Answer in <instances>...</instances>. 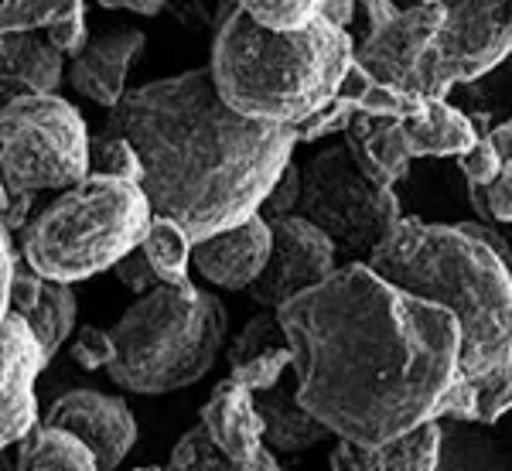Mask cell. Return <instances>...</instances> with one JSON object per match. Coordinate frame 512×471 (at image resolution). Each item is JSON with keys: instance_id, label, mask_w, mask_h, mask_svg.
<instances>
[{"instance_id": "obj_39", "label": "cell", "mask_w": 512, "mask_h": 471, "mask_svg": "<svg viewBox=\"0 0 512 471\" xmlns=\"http://www.w3.org/2000/svg\"><path fill=\"white\" fill-rule=\"evenodd\" d=\"M0 198H4V229L7 233H14V229H28L31 226V205H35L38 195H28V192H14V188H4L0 192Z\"/></svg>"}, {"instance_id": "obj_27", "label": "cell", "mask_w": 512, "mask_h": 471, "mask_svg": "<svg viewBox=\"0 0 512 471\" xmlns=\"http://www.w3.org/2000/svg\"><path fill=\"white\" fill-rule=\"evenodd\" d=\"M246 14L277 35H297L321 21V0H250Z\"/></svg>"}, {"instance_id": "obj_35", "label": "cell", "mask_w": 512, "mask_h": 471, "mask_svg": "<svg viewBox=\"0 0 512 471\" xmlns=\"http://www.w3.org/2000/svg\"><path fill=\"white\" fill-rule=\"evenodd\" d=\"M502 157L499 151H495V144L489 137H482L478 144L472 147L468 154H461L458 157V168H461V175L468 178V185L472 188H489L495 178H499V171H502Z\"/></svg>"}, {"instance_id": "obj_22", "label": "cell", "mask_w": 512, "mask_h": 471, "mask_svg": "<svg viewBox=\"0 0 512 471\" xmlns=\"http://www.w3.org/2000/svg\"><path fill=\"white\" fill-rule=\"evenodd\" d=\"M14 471H99V461L79 437L38 424L18 444Z\"/></svg>"}, {"instance_id": "obj_4", "label": "cell", "mask_w": 512, "mask_h": 471, "mask_svg": "<svg viewBox=\"0 0 512 471\" xmlns=\"http://www.w3.org/2000/svg\"><path fill=\"white\" fill-rule=\"evenodd\" d=\"M352 65V35L325 18L297 35H277L256 24L246 4H222L209 72L239 117L301 127L335 103Z\"/></svg>"}, {"instance_id": "obj_1", "label": "cell", "mask_w": 512, "mask_h": 471, "mask_svg": "<svg viewBox=\"0 0 512 471\" xmlns=\"http://www.w3.org/2000/svg\"><path fill=\"white\" fill-rule=\"evenodd\" d=\"M301 407L338 441L383 448L434 424L461 376V325L441 304L345 263L277 311Z\"/></svg>"}, {"instance_id": "obj_46", "label": "cell", "mask_w": 512, "mask_h": 471, "mask_svg": "<svg viewBox=\"0 0 512 471\" xmlns=\"http://www.w3.org/2000/svg\"><path fill=\"white\" fill-rule=\"evenodd\" d=\"M134 471H164V468H134Z\"/></svg>"}, {"instance_id": "obj_24", "label": "cell", "mask_w": 512, "mask_h": 471, "mask_svg": "<svg viewBox=\"0 0 512 471\" xmlns=\"http://www.w3.org/2000/svg\"><path fill=\"white\" fill-rule=\"evenodd\" d=\"M144 253L151 260L154 274L161 277L164 287H178V291H192V277H188V263L195 253V239L171 219L154 216L151 229L144 236Z\"/></svg>"}, {"instance_id": "obj_31", "label": "cell", "mask_w": 512, "mask_h": 471, "mask_svg": "<svg viewBox=\"0 0 512 471\" xmlns=\"http://www.w3.org/2000/svg\"><path fill=\"white\" fill-rule=\"evenodd\" d=\"M45 35L62 55H69V59L76 62L79 55L86 52L89 41H93V38H89V31H86V4H82V0H69L65 14L45 31Z\"/></svg>"}, {"instance_id": "obj_38", "label": "cell", "mask_w": 512, "mask_h": 471, "mask_svg": "<svg viewBox=\"0 0 512 471\" xmlns=\"http://www.w3.org/2000/svg\"><path fill=\"white\" fill-rule=\"evenodd\" d=\"M485 198H489L492 222H512V157L502 164L499 178L485 188Z\"/></svg>"}, {"instance_id": "obj_3", "label": "cell", "mask_w": 512, "mask_h": 471, "mask_svg": "<svg viewBox=\"0 0 512 471\" xmlns=\"http://www.w3.org/2000/svg\"><path fill=\"white\" fill-rule=\"evenodd\" d=\"M366 263L383 280L454 314L461 379L492 393L512 376V267L468 222L427 226L403 216Z\"/></svg>"}, {"instance_id": "obj_32", "label": "cell", "mask_w": 512, "mask_h": 471, "mask_svg": "<svg viewBox=\"0 0 512 471\" xmlns=\"http://www.w3.org/2000/svg\"><path fill=\"white\" fill-rule=\"evenodd\" d=\"M355 117H359V110H355V103H349V99L338 96L332 106H325L321 113H315L308 123H301L297 127V137H301V144H315V140L328 137V134H349V127L355 123Z\"/></svg>"}, {"instance_id": "obj_2", "label": "cell", "mask_w": 512, "mask_h": 471, "mask_svg": "<svg viewBox=\"0 0 512 471\" xmlns=\"http://www.w3.org/2000/svg\"><path fill=\"white\" fill-rule=\"evenodd\" d=\"M106 130L137 147L154 216L178 222L195 243L260 216L301 144L297 127L229 110L209 69L130 89Z\"/></svg>"}, {"instance_id": "obj_7", "label": "cell", "mask_w": 512, "mask_h": 471, "mask_svg": "<svg viewBox=\"0 0 512 471\" xmlns=\"http://www.w3.org/2000/svg\"><path fill=\"white\" fill-rule=\"evenodd\" d=\"M0 168L14 192H69L93 175V140L62 96H18L0 110Z\"/></svg>"}, {"instance_id": "obj_45", "label": "cell", "mask_w": 512, "mask_h": 471, "mask_svg": "<svg viewBox=\"0 0 512 471\" xmlns=\"http://www.w3.org/2000/svg\"><path fill=\"white\" fill-rule=\"evenodd\" d=\"M489 140L495 144V151H499L502 161H509V157H512V120L499 123V127H492L489 130Z\"/></svg>"}, {"instance_id": "obj_19", "label": "cell", "mask_w": 512, "mask_h": 471, "mask_svg": "<svg viewBox=\"0 0 512 471\" xmlns=\"http://www.w3.org/2000/svg\"><path fill=\"white\" fill-rule=\"evenodd\" d=\"M342 144L349 147L362 175L379 188H390V192L396 181L407 178L410 161H414L407 137H403V123L396 120L355 117L349 134L342 137Z\"/></svg>"}, {"instance_id": "obj_40", "label": "cell", "mask_w": 512, "mask_h": 471, "mask_svg": "<svg viewBox=\"0 0 512 471\" xmlns=\"http://www.w3.org/2000/svg\"><path fill=\"white\" fill-rule=\"evenodd\" d=\"M328 471H369L362 448H355L349 441H338L332 454H328Z\"/></svg>"}, {"instance_id": "obj_28", "label": "cell", "mask_w": 512, "mask_h": 471, "mask_svg": "<svg viewBox=\"0 0 512 471\" xmlns=\"http://www.w3.org/2000/svg\"><path fill=\"white\" fill-rule=\"evenodd\" d=\"M93 175L144 185V161H140L137 147L127 137L106 130V134H99L93 140Z\"/></svg>"}, {"instance_id": "obj_33", "label": "cell", "mask_w": 512, "mask_h": 471, "mask_svg": "<svg viewBox=\"0 0 512 471\" xmlns=\"http://www.w3.org/2000/svg\"><path fill=\"white\" fill-rule=\"evenodd\" d=\"M69 355L79 369L96 373V369H110L117 349H113L110 332H99V328H79V335L72 338V345H69Z\"/></svg>"}, {"instance_id": "obj_11", "label": "cell", "mask_w": 512, "mask_h": 471, "mask_svg": "<svg viewBox=\"0 0 512 471\" xmlns=\"http://www.w3.org/2000/svg\"><path fill=\"white\" fill-rule=\"evenodd\" d=\"M270 226H274V253H270L263 277L246 294L260 308L280 311L297 294L325 284L335 274L338 246L304 216H287Z\"/></svg>"}, {"instance_id": "obj_9", "label": "cell", "mask_w": 512, "mask_h": 471, "mask_svg": "<svg viewBox=\"0 0 512 471\" xmlns=\"http://www.w3.org/2000/svg\"><path fill=\"white\" fill-rule=\"evenodd\" d=\"M362 11L369 18V31L355 45V62L383 86L424 96V72L441 38L448 4L431 0V4L400 7L386 0H366Z\"/></svg>"}, {"instance_id": "obj_17", "label": "cell", "mask_w": 512, "mask_h": 471, "mask_svg": "<svg viewBox=\"0 0 512 471\" xmlns=\"http://www.w3.org/2000/svg\"><path fill=\"white\" fill-rule=\"evenodd\" d=\"M65 79V55L45 31L0 38V82L4 103L18 96H55Z\"/></svg>"}, {"instance_id": "obj_10", "label": "cell", "mask_w": 512, "mask_h": 471, "mask_svg": "<svg viewBox=\"0 0 512 471\" xmlns=\"http://www.w3.org/2000/svg\"><path fill=\"white\" fill-rule=\"evenodd\" d=\"M512 55V4H448L441 38L424 72V99H448L458 82H475Z\"/></svg>"}, {"instance_id": "obj_25", "label": "cell", "mask_w": 512, "mask_h": 471, "mask_svg": "<svg viewBox=\"0 0 512 471\" xmlns=\"http://www.w3.org/2000/svg\"><path fill=\"white\" fill-rule=\"evenodd\" d=\"M369 471H437L441 461V424H424L383 448H362Z\"/></svg>"}, {"instance_id": "obj_43", "label": "cell", "mask_w": 512, "mask_h": 471, "mask_svg": "<svg viewBox=\"0 0 512 471\" xmlns=\"http://www.w3.org/2000/svg\"><path fill=\"white\" fill-rule=\"evenodd\" d=\"M468 226H472V233H475L478 239H482V243H485V246H492V250H495V253H499V256H502V260H506V263H509V267H512V250H509V243H506V239H502L499 233H495V229H489V226H482V222H468Z\"/></svg>"}, {"instance_id": "obj_5", "label": "cell", "mask_w": 512, "mask_h": 471, "mask_svg": "<svg viewBox=\"0 0 512 471\" xmlns=\"http://www.w3.org/2000/svg\"><path fill=\"white\" fill-rule=\"evenodd\" d=\"M226 308L209 291H158L137 297L113 335L110 379L127 393L164 396L188 390L216 366L222 342H226Z\"/></svg>"}, {"instance_id": "obj_18", "label": "cell", "mask_w": 512, "mask_h": 471, "mask_svg": "<svg viewBox=\"0 0 512 471\" xmlns=\"http://www.w3.org/2000/svg\"><path fill=\"white\" fill-rule=\"evenodd\" d=\"M202 424L209 427L212 441L219 444L229 458H243L253 461L267 451V427H263L260 407H256V393L236 386L233 379L219 383L212 390L209 403L202 410Z\"/></svg>"}, {"instance_id": "obj_37", "label": "cell", "mask_w": 512, "mask_h": 471, "mask_svg": "<svg viewBox=\"0 0 512 471\" xmlns=\"http://www.w3.org/2000/svg\"><path fill=\"white\" fill-rule=\"evenodd\" d=\"M113 274L120 277V284L123 287H130L137 297H144V294H151V291H158V287H164L161 284V277L154 274V267H151V260H147V253H144V246L140 250H134L127 256V260L120 263Z\"/></svg>"}, {"instance_id": "obj_34", "label": "cell", "mask_w": 512, "mask_h": 471, "mask_svg": "<svg viewBox=\"0 0 512 471\" xmlns=\"http://www.w3.org/2000/svg\"><path fill=\"white\" fill-rule=\"evenodd\" d=\"M301 192H304V171L291 161L284 175H280V181L274 185V192H270V198L263 202L260 216L267 222L297 216V209H301Z\"/></svg>"}, {"instance_id": "obj_21", "label": "cell", "mask_w": 512, "mask_h": 471, "mask_svg": "<svg viewBox=\"0 0 512 471\" xmlns=\"http://www.w3.org/2000/svg\"><path fill=\"white\" fill-rule=\"evenodd\" d=\"M403 137L414 157H461L482 140L472 117L454 110L448 99H427V110L403 123Z\"/></svg>"}, {"instance_id": "obj_23", "label": "cell", "mask_w": 512, "mask_h": 471, "mask_svg": "<svg viewBox=\"0 0 512 471\" xmlns=\"http://www.w3.org/2000/svg\"><path fill=\"white\" fill-rule=\"evenodd\" d=\"M164 471H284V468H280V461L270 454V448L253 461L229 458V454L212 441L209 427L198 420L195 427H188V431L178 437V444L168 454Z\"/></svg>"}, {"instance_id": "obj_16", "label": "cell", "mask_w": 512, "mask_h": 471, "mask_svg": "<svg viewBox=\"0 0 512 471\" xmlns=\"http://www.w3.org/2000/svg\"><path fill=\"white\" fill-rule=\"evenodd\" d=\"M7 314H18V318L28 321V328L35 332L41 349H45V355H48V362H52L55 352L69 342L72 328H76L79 304H76V294H72L69 284L45 280L21 260L18 277H14V291H11V304H7Z\"/></svg>"}, {"instance_id": "obj_42", "label": "cell", "mask_w": 512, "mask_h": 471, "mask_svg": "<svg viewBox=\"0 0 512 471\" xmlns=\"http://www.w3.org/2000/svg\"><path fill=\"white\" fill-rule=\"evenodd\" d=\"M355 11H359V4H352V0H321V18L335 24L338 31H349Z\"/></svg>"}, {"instance_id": "obj_12", "label": "cell", "mask_w": 512, "mask_h": 471, "mask_svg": "<svg viewBox=\"0 0 512 471\" xmlns=\"http://www.w3.org/2000/svg\"><path fill=\"white\" fill-rule=\"evenodd\" d=\"M45 427L79 437L96 454L99 471H117L120 461L137 444V417L130 413L127 400L103 390H69L45 410Z\"/></svg>"}, {"instance_id": "obj_26", "label": "cell", "mask_w": 512, "mask_h": 471, "mask_svg": "<svg viewBox=\"0 0 512 471\" xmlns=\"http://www.w3.org/2000/svg\"><path fill=\"white\" fill-rule=\"evenodd\" d=\"M287 332L284 325H280L277 311H260L253 314L250 321L243 325V332L233 338V345H229V369H239L246 366V362L260 359V355L267 352H277V349H287Z\"/></svg>"}, {"instance_id": "obj_29", "label": "cell", "mask_w": 512, "mask_h": 471, "mask_svg": "<svg viewBox=\"0 0 512 471\" xmlns=\"http://www.w3.org/2000/svg\"><path fill=\"white\" fill-rule=\"evenodd\" d=\"M69 0H7L0 7V31L4 35H28L48 31L65 14Z\"/></svg>"}, {"instance_id": "obj_15", "label": "cell", "mask_w": 512, "mask_h": 471, "mask_svg": "<svg viewBox=\"0 0 512 471\" xmlns=\"http://www.w3.org/2000/svg\"><path fill=\"white\" fill-rule=\"evenodd\" d=\"M147 38L140 28H113L96 35L86 45V52L72 62L69 82L79 96L93 99V103L106 106V110H117L123 103L127 89V76L134 69V62L144 52Z\"/></svg>"}, {"instance_id": "obj_36", "label": "cell", "mask_w": 512, "mask_h": 471, "mask_svg": "<svg viewBox=\"0 0 512 471\" xmlns=\"http://www.w3.org/2000/svg\"><path fill=\"white\" fill-rule=\"evenodd\" d=\"M482 390H478L475 383H468V379L458 376V383L451 386L448 396H444L441 403V413H437V420L451 417V420H482Z\"/></svg>"}, {"instance_id": "obj_30", "label": "cell", "mask_w": 512, "mask_h": 471, "mask_svg": "<svg viewBox=\"0 0 512 471\" xmlns=\"http://www.w3.org/2000/svg\"><path fill=\"white\" fill-rule=\"evenodd\" d=\"M287 369H294L291 345H287V349L260 355V359L246 362V366H239V369H229V379H233L236 386H243V390H250V393L260 396V393H267V390H274V386H280V379H284Z\"/></svg>"}, {"instance_id": "obj_20", "label": "cell", "mask_w": 512, "mask_h": 471, "mask_svg": "<svg viewBox=\"0 0 512 471\" xmlns=\"http://www.w3.org/2000/svg\"><path fill=\"white\" fill-rule=\"evenodd\" d=\"M256 407H260L263 427H267L263 441L274 451L301 454V451L318 448L321 441L332 437V431H328L318 417H311V413L301 407V400H297V383H287V386L280 383L274 390L260 393L256 396Z\"/></svg>"}, {"instance_id": "obj_13", "label": "cell", "mask_w": 512, "mask_h": 471, "mask_svg": "<svg viewBox=\"0 0 512 471\" xmlns=\"http://www.w3.org/2000/svg\"><path fill=\"white\" fill-rule=\"evenodd\" d=\"M48 355L41 349L28 321L18 314H4L0 321V444L11 448L24 441L38 420V376L45 373Z\"/></svg>"}, {"instance_id": "obj_14", "label": "cell", "mask_w": 512, "mask_h": 471, "mask_svg": "<svg viewBox=\"0 0 512 471\" xmlns=\"http://www.w3.org/2000/svg\"><path fill=\"white\" fill-rule=\"evenodd\" d=\"M270 253H274V226L263 216H253L243 226L229 229V233L195 243L192 267L216 287L250 291L267 270Z\"/></svg>"}, {"instance_id": "obj_44", "label": "cell", "mask_w": 512, "mask_h": 471, "mask_svg": "<svg viewBox=\"0 0 512 471\" xmlns=\"http://www.w3.org/2000/svg\"><path fill=\"white\" fill-rule=\"evenodd\" d=\"M106 11H127V14H144V18H154V14L164 11L161 0H123V4H103Z\"/></svg>"}, {"instance_id": "obj_8", "label": "cell", "mask_w": 512, "mask_h": 471, "mask_svg": "<svg viewBox=\"0 0 512 471\" xmlns=\"http://www.w3.org/2000/svg\"><path fill=\"white\" fill-rule=\"evenodd\" d=\"M301 171L304 192L297 216L315 222L338 246V253L369 260L386 233L403 219L396 192L379 188L362 175L345 144L318 151Z\"/></svg>"}, {"instance_id": "obj_41", "label": "cell", "mask_w": 512, "mask_h": 471, "mask_svg": "<svg viewBox=\"0 0 512 471\" xmlns=\"http://www.w3.org/2000/svg\"><path fill=\"white\" fill-rule=\"evenodd\" d=\"M509 410H512V376L499 386V390L482 396V424H495V420Z\"/></svg>"}, {"instance_id": "obj_6", "label": "cell", "mask_w": 512, "mask_h": 471, "mask_svg": "<svg viewBox=\"0 0 512 471\" xmlns=\"http://www.w3.org/2000/svg\"><path fill=\"white\" fill-rule=\"evenodd\" d=\"M144 188L120 178L89 175L45 205L21 233V256L35 274L55 284H76L117 270L140 250L151 229Z\"/></svg>"}]
</instances>
